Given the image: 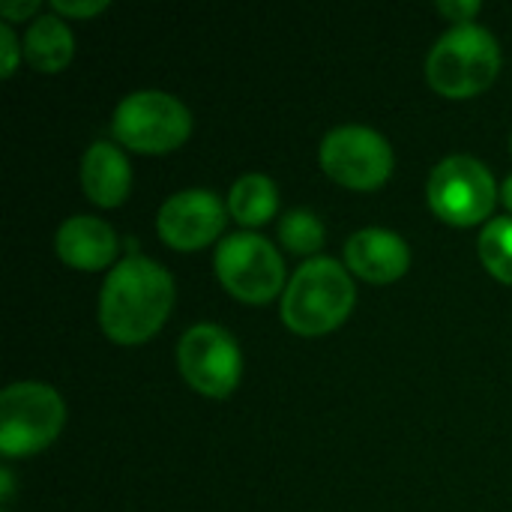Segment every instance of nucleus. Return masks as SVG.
Listing matches in <instances>:
<instances>
[{
    "label": "nucleus",
    "mask_w": 512,
    "mask_h": 512,
    "mask_svg": "<svg viewBox=\"0 0 512 512\" xmlns=\"http://www.w3.org/2000/svg\"><path fill=\"white\" fill-rule=\"evenodd\" d=\"M174 306L171 273L144 255L114 264L99 291V327L117 345H141L159 333Z\"/></svg>",
    "instance_id": "obj_1"
},
{
    "label": "nucleus",
    "mask_w": 512,
    "mask_h": 512,
    "mask_svg": "<svg viewBox=\"0 0 512 512\" xmlns=\"http://www.w3.org/2000/svg\"><path fill=\"white\" fill-rule=\"evenodd\" d=\"M357 288L351 273L336 261L315 255L303 261L282 294V321L297 336H324L354 309Z\"/></svg>",
    "instance_id": "obj_2"
},
{
    "label": "nucleus",
    "mask_w": 512,
    "mask_h": 512,
    "mask_svg": "<svg viewBox=\"0 0 512 512\" xmlns=\"http://www.w3.org/2000/svg\"><path fill=\"white\" fill-rule=\"evenodd\" d=\"M501 72V45L483 24H453L426 57V81L447 99L483 93Z\"/></svg>",
    "instance_id": "obj_3"
},
{
    "label": "nucleus",
    "mask_w": 512,
    "mask_h": 512,
    "mask_svg": "<svg viewBox=\"0 0 512 512\" xmlns=\"http://www.w3.org/2000/svg\"><path fill=\"white\" fill-rule=\"evenodd\" d=\"M63 423V399L42 381H15L0 393V453L6 459L45 450L60 435Z\"/></svg>",
    "instance_id": "obj_4"
},
{
    "label": "nucleus",
    "mask_w": 512,
    "mask_h": 512,
    "mask_svg": "<svg viewBox=\"0 0 512 512\" xmlns=\"http://www.w3.org/2000/svg\"><path fill=\"white\" fill-rule=\"evenodd\" d=\"M498 195L501 189L489 165L465 153L441 159L426 186L432 213L447 225L459 228L480 225L483 219H489L498 204Z\"/></svg>",
    "instance_id": "obj_5"
},
{
    "label": "nucleus",
    "mask_w": 512,
    "mask_h": 512,
    "mask_svg": "<svg viewBox=\"0 0 512 512\" xmlns=\"http://www.w3.org/2000/svg\"><path fill=\"white\" fill-rule=\"evenodd\" d=\"M111 132L132 150L168 153L192 135V111L165 90H135L114 108Z\"/></svg>",
    "instance_id": "obj_6"
},
{
    "label": "nucleus",
    "mask_w": 512,
    "mask_h": 512,
    "mask_svg": "<svg viewBox=\"0 0 512 512\" xmlns=\"http://www.w3.org/2000/svg\"><path fill=\"white\" fill-rule=\"evenodd\" d=\"M222 288L243 303H267L285 294V261L279 249L255 231H234L213 255Z\"/></svg>",
    "instance_id": "obj_7"
},
{
    "label": "nucleus",
    "mask_w": 512,
    "mask_h": 512,
    "mask_svg": "<svg viewBox=\"0 0 512 512\" xmlns=\"http://www.w3.org/2000/svg\"><path fill=\"white\" fill-rule=\"evenodd\" d=\"M393 162L390 141L372 126L345 123L330 129L321 141V168L348 189L369 192L384 186L393 174Z\"/></svg>",
    "instance_id": "obj_8"
},
{
    "label": "nucleus",
    "mask_w": 512,
    "mask_h": 512,
    "mask_svg": "<svg viewBox=\"0 0 512 512\" xmlns=\"http://www.w3.org/2000/svg\"><path fill=\"white\" fill-rule=\"evenodd\" d=\"M177 363L186 384L204 396H231L243 375V354L237 339L219 324H195L180 336Z\"/></svg>",
    "instance_id": "obj_9"
},
{
    "label": "nucleus",
    "mask_w": 512,
    "mask_h": 512,
    "mask_svg": "<svg viewBox=\"0 0 512 512\" xmlns=\"http://www.w3.org/2000/svg\"><path fill=\"white\" fill-rule=\"evenodd\" d=\"M228 222V210L210 189H183L162 201L156 216L159 237L180 252L204 249L213 243Z\"/></svg>",
    "instance_id": "obj_10"
},
{
    "label": "nucleus",
    "mask_w": 512,
    "mask_h": 512,
    "mask_svg": "<svg viewBox=\"0 0 512 512\" xmlns=\"http://www.w3.org/2000/svg\"><path fill=\"white\" fill-rule=\"evenodd\" d=\"M345 264L366 282L387 285L408 273L411 249L390 228H360L345 243Z\"/></svg>",
    "instance_id": "obj_11"
},
{
    "label": "nucleus",
    "mask_w": 512,
    "mask_h": 512,
    "mask_svg": "<svg viewBox=\"0 0 512 512\" xmlns=\"http://www.w3.org/2000/svg\"><path fill=\"white\" fill-rule=\"evenodd\" d=\"M57 255L75 270H102L117 261L120 240L105 219L96 216H69L54 237Z\"/></svg>",
    "instance_id": "obj_12"
},
{
    "label": "nucleus",
    "mask_w": 512,
    "mask_h": 512,
    "mask_svg": "<svg viewBox=\"0 0 512 512\" xmlns=\"http://www.w3.org/2000/svg\"><path fill=\"white\" fill-rule=\"evenodd\" d=\"M81 186L99 207H117L132 186V168L126 153L111 141H93L81 159Z\"/></svg>",
    "instance_id": "obj_13"
},
{
    "label": "nucleus",
    "mask_w": 512,
    "mask_h": 512,
    "mask_svg": "<svg viewBox=\"0 0 512 512\" xmlns=\"http://www.w3.org/2000/svg\"><path fill=\"white\" fill-rule=\"evenodd\" d=\"M24 60L39 72H60L75 54L72 27L57 15H36L24 33Z\"/></svg>",
    "instance_id": "obj_14"
},
{
    "label": "nucleus",
    "mask_w": 512,
    "mask_h": 512,
    "mask_svg": "<svg viewBox=\"0 0 512 512\" xmlns=\"http://www.w3.org/2000/svg\"><path fill=\"white\" fill-rule=\"evenodd\" d=\"M279 210V189L267 174H243L240 180H234L231 192H228V213L240 222V225H264L270 216H276Z\"/></svg>",
    "instance_id": "obj_15"
},
{
    "label": "nucleus",
    "mask_w": 512,
    "mask_h": 512,
    "mask_svg": "<svg viewBox=\"0 0 512 512\" xmlns=\"http://www.w3.org/2000/svg\"><path fill=\"white\" fill-rule=\"evenodd\" d=\"M477 252L495 279L512 285V216H495L486 222L477 240Z\"/></svg>",
    "instance_id": "obj_16"
},
{
    "label": "nucleus",
    "mask_w": 512,
    "mask_h": 512,
    "mask_svg": "<svg viewBox=\"0 0 512 512\" xmlns=\"http://www.w3.org/2000/svg\"><path fill=\"white\" fill-rule=\"evenodd\" d=\"M279 240L288 252L315 258V252L324 246V222L306 207L288 210L279 222Z\"/></svg>",
    "instance_id": "obj_17"
},
{
    "label": "nucleus",
    "mask_w": 512,
    "mask_h": 512,
    "mask_svg": "<svg viewBox=\"0 0 512 512\" xmlns=\"http://www.w3.org/2000/svg\"><path fill=\"white\" fill-rule=\"evenodd\" d=\"M0 57H3V72H0L3 78H9L15 72L18 60L24 57V48L18 45V36H15V30H12L9 21L0 24Z\"/></svg>",
    "instance_id": "obj_18"
},
{
    "label": "nucleus",
    "mask_w": 512,
    "mask_h": 512,
    "mask_svg": "<svg viewBox=\"0 0 512 512\" xmlns=\"http://www.w3.org/2000/svg\"><path fill=\"white\" fill-rule=\"evenodd\" d=\"M54 12H63V15H72V18H84V15H96L102 9H108V0H54L51 3Z\"/></svg>",
    "instance_id": "obj_19"
},
{
    "label": "nucleus",
    "mask_w": 512,
    "mask_h": 512,
    "mask_svg": "<svg viewBox=\"0 0 512 512\" xmlns=\"http://www.w3.org/2000/svg\"><path fill=\"white\" fill-rule=\"evenodd\" d=\"M438 9L447 15V18H453V24H468V21H474V15L480 12V3L477 0H441L438 3Z\"/></svg>",
    "instance_id": "obj_20"
},
{
    "label": "nucleus",
    "mask_w": 512,
    "mask_h": 512,
    "mask_svg": "<svg viewBox=\"0 0 512 512\" xmlns=\"http://www.w3.org/2000/svg\"><path fill=\"white\" fill-rule=\"evenodd\" d=\"M33 12H39V0H24V3L3 0V3H0V15H3L6 21H18V18H27V15H33Z\"/></svg>",
    "instance_id": "obj_21"
},
{
    "label": "nucleus",
    "mask_w": 512,
    "mask_h": 512,
    "mask_svg": "<svg viewBox=\"0 0 512 512\" xmlns=\"http://www.w3.org/2000/svg\"><path fill=\"white\" fill-rule=\"evenodd\" d=\"M501 198H504V207L512 213V174L504 180V189H501Z\"/></svg>",
    "instance_id": "obj_22"
},
{
    "label": "nucleus",
    "mask_w": 512,
    "mask_h": 512,
    "mask_svg": "<svg viewBox=\"0 0 512 512\" xmlns=\"http://www.w3.org/2000/svg\"><path fill=\"white\" fill-rule=\"evenodd\" d=\"M510 150H512V135H510Z\"/></svg>",
    "instance_id": "obj_23"
},
{
    "label": "nucleus",
    "mask_w": 512,
    "mask_h": 512,
    "mask_svg": "<svg viewBox=\"0 0 512 512\" xmlns=\"http://www.w3.org/2000/svg\"><path fill=\"white\" fill-rule=\"evenodd\" d=\"M3 512H6V510H3Z\"/></svg>",
    "instance_id": "obj_24"
}]
</instances>
